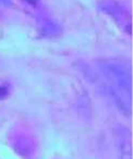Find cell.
<instances>
[{
    "instance_id": "obj_1",
    "label": "cell",
    "mask_w": 133,
    "mask_h": 159,
    "mask_svg": "<svg viewBox=\"0 0 133 159\" xmlns=\"http://www.w3.org/2000/svg\"><path fill=\"white\" fill-rule=\"evenodd\" d=\"M100 72L107 83L108 91L116 98L118 105L130 108L131 73L126 64L117 61H105L100 64Z\"/></svg>"
}]
</instances>
